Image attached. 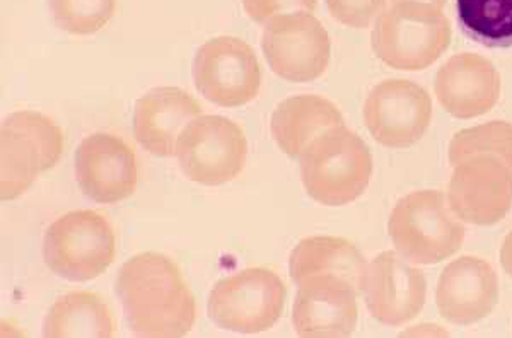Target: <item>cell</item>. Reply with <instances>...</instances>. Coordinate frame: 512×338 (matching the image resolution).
<instances>
[{
	"instance_id": "1",
	"label": "cell",
	"mask_w": 512,
	"mask_h": 338,
	"mask_svg": "<svg viewBox=\"0 0 512 338\" xmlns=\"http://www.w3.org/2000/svg\"><path fill=\"white\" fill-rule=\"evenodd\" d=\"M115 291L137 337H185L197 320V303L180 267L161 253L130 258L118 272Z\"/></svg>"
},
{
	"instance_id": "2",
	"label": "cell",
	"mask_w": 512,
	"mask_h": 338,
	"mask_svg": "<svg viewBox=\"0 0 512 338\" xmlns=\"http://www.w3.org/2000/svg\"><path fill=\"white\" fill-rule=\"evenodd\" d=\"M299 161L306 192L326 207H342L359 199L373 178L371 149L345 125L318 135Z\"/></svg>"
},
{
	"instance_id": "3",
	"label": "cell",
	"mask_w": 512,
	"mask_h": 338,
	"mask_svg": "<svg viewBox=\"0 0 512 338\" xmlns=\"http://www.w3.org/2000/svg\"><path fill=\"white\" fill-rule=\"evenodd\" d=\"M451 23L443 9L424 2H396L374 24L373 50L398 70H424L451 45Z\"/></svg>"
},
{
	"instance_id": "4",
	"label": "cell",
	"mask_w": 512,
	"mask_h": 338,
	"mask_svg": "<svg viewBox=\"0 0 512 338\" xmlns=\"http://www.w3.org/2000/svg\"><path fill=\"white\" fill-rule=\"evenodd\" d=\"M388 233L407 262L436 265L458 253L465 226L437 190L408 193L391 210Z\"/></svg>"
},
{
	"instance_id": "5",
	"label": "cell",
	"mask_w": 512,
	"mask_h": 338,
	"mask_svg": "<svg viewBox=\"0 0 512 338\" xmlns=\"http://www.w3.org/2000/svg\"><path fill=\"white\" fill-rule=\"evenodd\" d=\"M64 152L59 125L38 111H16L0 129V197L16 200L38 176L55 168Z\"/></svg>"
},
{
	"instance_id": "6",
	"label": "cell",
	"mask_w": 512,
	"mask_h": 338,
	"mask_svg": "<svg viewBox=\"0 0 512 338\" xmlns=\"http://www.w3.org/2000/svg\"><path fill=\"white\" fill-rule=\"evenodd\" d=\"M117 257L111 222L96 210H74L55 219L43 238V258L53 274L88 282L106 272Z\"/></svg>"
},
{
	"instance_id": "7",
	"label": "cell",
	"mask_w": 512,
	"mask_h": 338,
	"mask_svg": "<svg viewBox=\"0 0 512 338\" xmlns=\"http://www.w3.org/2000/svg\"><path fill=\"white\" fill-rule=\"evenodd\" d=\"M286 296V284L274 270H241L219 280L210 292V320L229 332H267L284 313Z\"/></svg>"
},
{
	"instance_id": "8",
	"label": "cell",
	"mask_w": 512,
	"mask_h": 338,
	"mask_svg": "<svg viewBox=\"0 0 512 338\" xmlns=\"http://www.w3.org/2000/svg\"><path fill=\"white\" fill-rule=\"evenodd\" d=\"M248 156L239 123L219 115H200L188 123L176 144V158L187 178L219 187L238 178Z\"/></svg>"
},
{
	"instance_id": "9",
	"label": "cell",
	"mask_w": 512,
	"mask_h": 338,
	"mask_svg": "<svg viewBox=\"0 0 512 338\" xmlns=\"http://www.w3.org/2000/svg\"><path fill=\"white\" fill-rule=\"evenodd\" d=\"M262 79V65L255 50L236 36L205 41L193 60L198 93L222 108H238L255 100Z\"/></svg>"
},
{
	"instance_id": "10",
	"label": "cell",
	"mask_w": 512,
	"mask_h": 338,
	"mask_svg": "<svg viewBox=\"0 0 512 338\" xmlns=\"http://www.w3.org/2000/svg\"><path fill=\"white\" fill-rule=\"evenodd\" d=\"M262 48L270 69L289 82L320 79L330 64L332 41L313 12L280 14L265 24Z\"/></svg>"
},
{
	"instance_id": "11",
	"label": "cell",
	"mask_w": 512,
	"mask_h": 338,
	"mask_svg": "<svg viewBox=\"0 0 512 338\" xmlns=\"http://www.w3.org/2000/svg\"><path fill=\"white\" fill-rule=\"evenodd\" d=\"M448 204L475 226L501 222L512 207V169L492 154H473L453 164Z\"/></svg>"
},
{
	"instance_id": "12",
	"label": "cell",
	"mask_w": 512,
	"mask_h": 338,
	"mask_svg": "<svg viewBox=\"0 0 512 338\" xmlns=\"http://www.w3.org/2000/svg\"><path fill=\"white\" fill-rule=\"evenodd\" d=\"M364 123L379 144L407 149L424 137L432 122V100L412 81L379 82L364 103Z\"/></svg>"
},
{
	"instance_id": "13",
	"label": "cell",
	"mask_w": 512,
	"mask_h": 338,
	"mask_svg": "<svg viewBox=\"0 0 512 338\" xmlns=\"http://www.w3.org/2000/svg\"><path fill=\"white\" fill-rule=\"evenodd\" d=\"M361 294L349 280L315 274L297 282L292 323L299 337H349L357 327Z\"/></svg>"
},
{
	"instance_id": "14",
	"label": "cell",
	"mask_w": 512,
	"mask_h": 338,
	"mask_svg": "<svg viewBox=\"0 0 512 338\" xmlns=\"http://www.w3.org/2000/svg\"><path fill=\"white\" fill-rule=\"evenodd\" d=\"M362 296L379 323L402 327L424 309L427 280L398 251H383L367 263Z\"/></svg>"
},
{
	"instance_id": "15",
	"label": "cell",
	"mask_w": 512,
	"mask_h": 338,
	"mask_svg": "<svg viewBox=\"0 0 512 338\" xmlns=\"http://www.w3.org/2000/svg\"><path fill=\"white\" fill-rule=\"evenodd\" d=\"M76 180L96 204H117L137 188V158L127 142L113 134H93L76 151Z\"/></svg>"
},
{
	"instance_id": "16",
	"label": "cell",
	"mask_w": 512,
	"mask_h": 338,
	"mask_svg": "<svg viewBox=\"0 0 512 338\" xmlns=\"http://www.w3.org/2000/svg\"><path fill=\"white\" fill-rule=\"evenodd\" d=\"M501 74L477 53L454 55L439 69L434 82L437 101L460 120L482 117L501 98Z\"/></svg>"
},
{
	"instance_id": "17",
	"label": "cell",
	"mask_w": 512,
	"mask_h": 338,
	"mask_svg": "<svg viewBox=\"0 0 512 338\" xmlns=\"http://www.w3.org/2000/svg\"><path fill=\"white\" fill-rule=\"evenodd\" d=\"M436 301L444 320L472 325L487 318L499 303V277L482 258H458L439 277Z\"/></svg>"
},
{
	"instance_id": "18",
	"label": "cell",
	"mask_w": 512,
	"mask_h": 338,
	"mask_svg": "<svg viewBox=\"0 0 512 338\" xmlns=\"http://www.w3.org/2000/svg\"><path fill=\"white\" fill-rule=\"evenodd\" d=\"M202 111V105L185 89H152L135 103V139L144 151L169 158L176 154L181 132Z\"/></svg>"
},
{
	"instance_id": "19",
	"label": "cell",
	"mask_w": 512,
	"mask_h": 338,
	"mask_svg": "<svg viewBox=\"0 0 512 338\" xmlns=\"http://www.w3.org/2000/svg\"><path fill=\"white\" fill-rule=\"evenodd\" d=\"M338 125H344V117L335 103L318 94H299L275 108L270 129L280 151L299 158L318 135Z\"/></svg>"
},
{
	"instance_id": "20",
	"label": "cell",
	"mask_w": 512,
	"mask_h": 338,
	"mask_svg": "<svg viewBox=\"0 0 512 338\" xmlns=\"http://www.w3.org/2000/svg\"><path fill=\"white\" fill-rule=\"evenodd\" d=\"M367 262L359 248L337 236H309L297 243L289 260V272L294 284L315 274H335L349 280L362 294Z\"/></svg>"
},
{
	"instance_id": "21",
	"label": "cell",
	"mask_w": 512,
	"mask_h": 338,
	"mask_svg": "<svg viewBox=\"0 0 512 338\" xmlns=\"http://www.w3.org/2000/svg\"><path fill=\"white\" fill-rule=\"evenodd\" d=\"M43 335L48 338H111L117 335V323L110 306L96 292L74 291L57 299L48 309Z\"/></svg>"
},
{
	"instance_id": "22",
	"label": "cell",
	"mask_w": 512,
	"mask_h": 338,
	"mask_svg": "<svg viewBox=\"0 0 512 338\" xmlns=\"http://www.w3.org/2000/svg\"><path fill=\"white\" fill-rule=\"evenodd\" d=\"M466 35L489 48L512 47V0H456Z\"/></svg>"
},
{
	"instance_id": "23",
	"label": "cell",
	"mask_w": 512,
	"mask_h": 338,
	"mask_svg": "<svg viewBox=\"0 0 512 338\" xmlns=\"http://www.w3.org/2000/svg\"><path fill=\"white\" fill-rule=\"evenodd\" d=\"M451 166L473 154H492L512 169V123L489 122L460 130L449 142Z\"/></svg>"
},
{
	"instance_id": "24",
	"label": "cell",
	"mask_w": 512,
	"mask_h": 338,
	"mask_svg": "<svg viewBox=\"0 0 512 338\" xmlns=\"http://www.w3.org/2000/svg\"><path fill=\"white\" fill-rule=\"evenodd\" d=\"M53 21L70 35H94L110 23L117 0H48Z\"/></svg>"
},
{
	"instance_id": "25",
	"label": "cell",
	"mask_w": 512,
	"mask_h": 338,
	"mask_svg": "<svg viewBox=\"0 0 512 338\" xmlns=\"http://www.w3.org/2000/svg\"><path fill=\"white\" fill-rule=\"evenodd\" d=\"M386 0H326L333 18L349 28H367L381 14Z\"/></svg>"
},
{
	"instance_id": "26",
	"label": "cell",
	"mask_w": 512,
	"mask_h": 338,
	"mask_svg": "<svg viewBox=\"0 0 512 338\" xmlns=\"http://www.w3.org/2000/svg\"><path fill=\"white\" fill-rule=\"evenodd\" d=\"M243 7L255 23L267 24L270 19L287 12H315L318 0H243Z\"/></svg>"
},
{
	"instance_id": "27",
	"label": "cell",
	"mask_w": 512,
	"mask_h": 338,
	"mask_svg": "<svg viewBox=\"0 0 512 338\" xmlns=\"http://www.w3.org/2000/svg\"><path fill=\"white\" fill-rule=\"evenodd\" d=\"M502 269L506 270V274L512 277V231L507 234L501 248Z\"/></svg>"
},
{
	"instance_id": "28",
	"label": "cell",
	"mask_w": 512,
	"mask_h": 338,
	"mask_svg": "<svg viewBox=\"0 0 512 338\" xmlns=\"http://www.w3.org/2000/svg\"><path fill=\"white\" fill-rule=\"evenodd\" d=\"M396 2H407V0H393V4H396ZM412 2H424V4H431V6L439 7V9L446 6V0H412Z\"/></svg>"
}]
</instances>
